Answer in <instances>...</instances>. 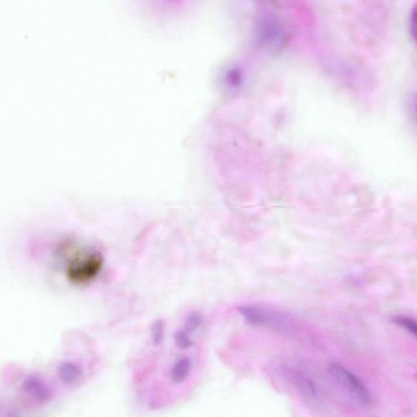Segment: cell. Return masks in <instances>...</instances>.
Masks as SVG:
<instances>
[{
	"label": "cell",
	"mask_w": 417,
	"mask_h": 417,
	"mask_svg": "<svg viewBox=\"0 0 417 417\" xmlns=\"http://www.w3.org/2000/svg\"><path fill=\"white\" fill-rule=\"evenodd\" d=\"M329 373L337 388L355 405L369 408L373 403L370 391L360 377L341 364H329Z\"/></svg>",
	"instance_id": "1"
},
{
	"label": "cell",
	"mask_w": 417,
	"mask_h": 417,
	"mask_svg": "<svg viewBox=\"0 0 417 417\" xmlns=\"http://www.w3.org/2000/svg\"><path fill=\"white\" fill-rule=\"evenodd\" d=\"M239 312L249 324L255 327H266L275 331H287L292 327L287 315L252 305L239 306Z\"/></svg>",
	"instance_id": "2"
},
{
	"label": "cell",
	"mask_w": 417,
	"mask_h": 417,
	"mask_svg": "<svg viewBox=\"0 0 417 417\" xmlns=\"http://www.w3.org/2000/svg\"><path fill=\"white\" fill-rule=\"evenodd\" d=\"M104 265L102 254L97 252L71 260L67 266V278L74 284H87L99 275Z\"/></svg>",
	"instance_id": "3"
},
{
	"label": "cell",
	"mask_w": 417,
	"mask_h": 417,
	"mask_svg": "<svg viewBox=\"0 0 417 417\" xmlns=\"http://www.w3.org/2000/svg\"><path fill=\"white\" fill-rule=\"evenodd\" d=\"M256 38L260 47L274 52L280 51L286 42V36L281 24L270 16L262 18L257 23Z\"/></svg>",
	"instance_id": "4"
},
{
	"label": "cell",
	"mask_w": 417,
	"mask_h": 417,
	"mask_svg": "<svg viewBox=\"0 0 417 417\" xmlns=\"http://www.w3.org/2000/svg\"><path fill=\"white\" fill-rule=\"evenodd\" d=\"M22 387L30 397L39 403H48L52 398L51 390L38 376L32 374L25 377Z\"/></svg>",
	"instance_id": "5"
},
{
	"label": "cell",
	"mask_w": 417,
	"mask_h": 417,
	"mask_svg": "<svg viewBox=\"0 0 417 417\" xmlns=\"http://www.w3.org/2000/svg\"><path fill=\"white\" fill-rule=\"evenodd\" d=\"M287 379L299 392L308 399H314L316 396V388L311 380L297 371H284Z\"/></svg>",
	"instance_id": "6"
},
{
	"label": "cell",
	"mask_w": 417,
	"mask_h": 417,
	"mask_svg": "<svg viewBox=\"0 0 417 417\" xmlns=\"http://www.w3.org/2000/svg\"><path fill=\"white\" fill-rule=\"evenodd\" d=\"M58 377L64 384L71 385L80 379L82 371L80 367L72 362H61L56 368Z\"/></svg>",
	"instance_id": "7"
},
{
	"label": "cell",
	"mask_w": 417,
	"mask_h": 417,
	"mask_svg": "<svg viewBox=\"0 0 417 417\" xmlns=\"http://www.w3.org/2000/svg\"><path fill=\"white\" fill-rule=\"evenodd\" d=\"M191 360L189 358H183L176 362L171 369V379L175 384H181L187 379L191 370Z\"/></svg>",
	"instance_id": "8"
},
{
	"label": "cell",
	"mask_w": 417,
	"mask_h": 417,
	"mask_svg": "<svg viewBox=\"0 0 417 417\" xmlns=\"http://www.w3.org/2000/svg\"><path fill=\"white\" fill-rule=\"evenodd\" d=\"M392 321L417 337V320L406 315H395Z\"/></svg>",
	"instance_id": "9"
},
{
	"label": "cell",
	"mask_w": 417,
	"mask_h": 417,
	"mask_svg": "<svg viewBox=\"0 0 417 417\" xmlns=\"http://www.w3.org/2000/svg\"><path fill=\"white\" fill-rule=\"evenodd\" d=\"M152 340L154 346H160L163 340L165 334V323L162 320H156L152 326Z\"/></svg>",
	"instance_id": "10"
},
{
	"label": "cell",
	"mask_w": 417,
	"mask_h": 417,
	"mask_svg": "<svg viewBox=\"0 0 417 417\" xmlns=\"http://www.w3.org/2000/svg\"><path fill=\"white\" fill-rule=\"evenodd\" d=\"M202 316L200 313L192 312L187 317L185 321V329L189 333H194L202 325Z\"/></svg>",
	"instance_id": "11"
},
{
	"label": "cell",
	"mask_w": 417,
	"mask_h": 417,
	"mask_svg": "<svg viewBox=\"0 0 417 417\" xmlns=\"http://www.w3.org/2000/svg\"><path fill=\"white\" fill-rule=\"evenodd\" d=\"M174 338H175V342L178 348L181 349V350H187L193 346V342L189 338V336L187 335L185 331H176Z\"/></svg>",
	"instance_id": "12"
},
{
	"label": "cell",
	"mask_w": 417,
	"mask_h": 417,
	"mask_svg": "<svg viewBox=\"0 0 417 417\" xmlns=\"http://www.w3.org/2000/svg\"><path fill=\"white\" fill-rule=\"evenodd\" d=\"M410 30L414 39L417 40V6L413 9L411 16Z\"/></svg>",
	"instance_id": "13"
},
{
	"label": "cell",
	"mask_w": 417,
	"mask_h": 417,
	"mask_svg": "<svg viewBox=\"0 0 417 417\" xmlns=\"http://www.w3.org/2000/svg\"><path fill=\"white\" fill-rule=\"evenodd\" d=\"M412 110H413V115L415 116V118L417 120V94L414 96L412 100Z\"/></svg>",
	"instance_id": "14"
}]
</instances>
